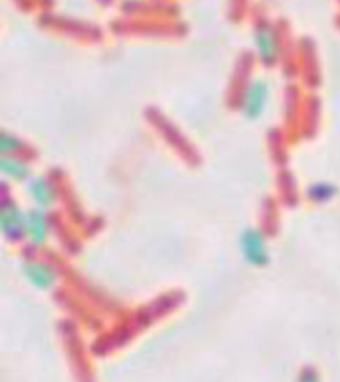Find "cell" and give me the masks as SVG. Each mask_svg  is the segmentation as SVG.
Here are the masks:
<instances>
[{"label": "cell", "instance_id": "8fae6325", "mask_svg": "<svg viewBox=\"0 0 340 382\" xmlns=\"http://www.w3.org/2000/svg\"><path fill=\"white\" fill-rule=\"evenodd\" d=\"M298 382H320V377L315 369L306 368L299 374Z\"/></svg>", "mask_w": 340, "mask_h": 382}, {"label": "cell", "instance_id": "5b68a950", "mask_svg": "<svg viewBox=\"0 0 340 382\" xmlns=\"http://www.w3.org/2000/svg\"><path fill=\"white\" fill-rule=\"evenodd\" d=\"M24 273H26V277L31 282V284L38 288H48L54 284V280H55L54 271L42 263L26 264Z\"/></svg>", "mask_w": 340, "mask_h": 382}, {"label": "cell", "instance_id": "277c9868", "mask_svg": "<svg viewBox=\"0 0 340 382\" xmlns=\"http://www.w3.org/2000/svg\"><path fill=\"white\" fill-rule=\"evenodd\" d=\"M255 43H256V47L259 49V55L262 57V60L265 63H272L274 59L277 57V52H278V44H277V39H275L272 29L266 24H262L256 28Z\"/></svg>", "mask_w": 340, "mask_h": 382}, {"label": "cell", "instance_id": "3957f363", "mask_svg": "<svg viewBox=\"0 0 340 382\" xmlns=\"http://www.w3.org/2000/svg\"><path fill=\"white\" fill-rule=\"evenodd\" d=\"M0 224L3 232L10 238H19L27 231V218L13 205L3 206Z\"/></svg>", "mask_w": 340, "mask_h": 382}, {"label": "cell", "instance_id": "8992f818", "mask_svg": "<svg viewBox=\"0 0 340 382\" xmlns=\"http://www.w3.org/2000/svg\"><path fill=\"white\" fill-rule=\"evenodd\" d=\"M27 232L36 245H40L44 240L47 232V219L42 211L33 210L29 213L27 217Z\"/></svg>", "mask_w": 340, "mask_h": 382}, {"label": "cell", "instance_id": "7a4b0ae2", "mask_svg": "<svg viewBox=\"0 0 340 382\" xmlns=\"http://www.w3.org/2000/svg\"><path fill=\"white\" fill-rule=\"evenodd\" d=\"M266 97H268V85L261 80L252 82L247 86L242 100L243 113L250 119L258 117L261 112L263 110Z\"/></svg>", "mask_w": 340, "mask_h": 382}, {"label": "cell", "instance_id": "9c48e42d", "mask_svg": "<svg viewBox=\"0 0 340 382\" xmlns=\"http://www.w3.org/2000/svg\"><path fill=\"white\" fill-rule=\"evenodd\" d=\"M0 166H1L3 173L8 174L10 177L24 178L29 174V167L23 162L16 161L13 158H3Z\"/></svg>", "mask_w": 340, "mask_h": 382}, {"label": "cell", "instance_id": "6da1fadb", "mask_svg": "<svg viewBox=\"0 0 340 382\" xmlns=\"http://www.w3.org/2000/svg\"><path fill=\"white\" fill-rule=\"evenodd\" d=\"M241 250L246 260L254 266H263L268 261L263 235L259 230L249 229L242 234Z\"/></svg>", "mask_w": 340, "mask_h": 382}, {"label": "cell", "instance_id": "ba28073f", "mask_svg": "<svg viewBox=\"0 0 340 382\" xmlns=\"http://www.w3.org/2000/svg\"><path fill=\"white\" fill-rule=\"evenodd\" d=\"M337 194V188L331 183H315L309 189L310 198L316 202H326Z\"/></svg>", "mask_w": 340, "mask_h": 382}, {"label": "cell", "instance_id": "30bf717a", "mask_svg": "<svg viewBox=\"0 0 340 382\" xmlns=\"http://www.w3.org/2000/svg\"><path fill=\"white\" fill-rule=\"evenodd\" d=\"M19 146H20V142H19L17 138L8 136L6 133L1 135V138H0V149H1V151H15Z\"/></svg>", "mask_w": 340, "mask_h": 382}, {"label": "cell", "instance_id": "52a82bcc", "mask_svg": "<svg viewBox=\"0 0 340 382\" xmlns=\"http://www.w3.org/2000/svg\"><path fill=\"white\" fill-rule=\"evenodd\" d=\"M31 194L33 195L36 202L42 206L51 205L54 199V191L44 179H35L31 183Z\"/></svg>", "mask_w": 340, "mask_h": 382}]
</instances>
